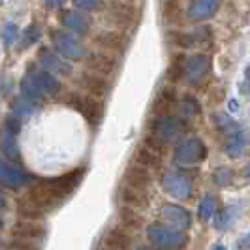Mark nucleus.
Listing matches in <instances>:
<instances>
[{
    "label": "nucleus",
    "instance_id": "nucleus-2",
    "mask_svg": "<svg viewBox=\"0 0 250 250\" xmlns=\"http://www.w3.org/2000/svg\"><path fill=\"white\" fill-rule=\"evenodd\" d=\"M207 158V145L203 143L201 138H187L183 139L179 145L175 147V152H173V160L179 166H196V164H201Z\"/></svg>",
    "mask_w": 250,
    "mask_h": 250
},
{
    "label": "nucleus",
    "instance_id": "nucleus-19",
    "mask_svg": "<svg viewBox=\"0 0 250 250\" xmlns=\"http://www.w3.org/2000/svg\"><path fill=\"white\" fill-rule=\"evenodd\" d=\"M105 247H107V250H126V247H128V237H126L123 231L113 229V231L107 233V237H105Z\"/></svg>",
    "mask_w": 250,
    "mask_h": 250
},
{
    "label": "nucleus",
    "instance_id": "nucleus-25",
    "mask_svg": "<svg viewBox=\"0 0 250 250\" xmlns=\"http://www.w3.org/2000/svg\"><path fill=\"white\" fill-rule=\"evenodd\" d=\"M74 6L83 12H96L104 6V0H74Z\"/></svg>",
    "mask_w": 250,
    "mask_h": 250
},
{
    "label": "nucleus",
    "instance_id": "nucleus-18",
    "mask_svg": "<svg viewBox=\"0 0 250 250\" xmlns=\"http://www.w3.org/2000/svg\"><path fill=\"white\" fill-rule=\"evenodd\" d=\"M216 213V198H214L213 194H207L203 200L200 201V207H198V214H200V218L203 222H207V220H211Z\"/></svg>",
    "mask_w": 250,
    "mask_h": 250
},
{
    "label": "nucleus",
    "instance_id": "nucleus-9",
    "mask_svg": "<svg viewBox=\"0 0 250 250\" xmlns=\"http://www.w3.org/2000/svg\"><path fill=\"white\" fill-rule=\"evenodd\" d=\"M0 183H4L10 188H21L28 183V175L17 166L0 158Z\"/></svg>",
    "mask_w": 250,
    "mask_h": 250
},
{
    "label": "nucleus",
    "instance_id": "nucleus-17",
    "mask_svg": "<svg viewBox=\"0 0 250 250\" xmlns=\"http://www.w3.org/2000/svg\"><path fill=\"white\" fill-rule=\"evenodd\" d=\"M128 185L130 188H138V190H147L150 183V175L143 169V167H132L130 171H128Z\"/></svg>",
    "mask_w": 250,
    "mask_h": 250
},
{
    "label": "nucleus",
    "instance_id": "nucleus-1",
    "mask_svg": "<svg viewBox=\"0 0 250 250\" xmlns=\"http://www.w3.org/2000/svg\"><path fill=\"white\" fill-rule=\"evenodd\" d=\"M147 235L149 239L158 245V247H164V249H183L188 243V235L183 231V229H177L173 226L162 224V222H154L147 228Z\"/></svg>",
    "mask_w": 250,
    "mask_h": 250
},
{
    "label": "nucleus",
    "instance_id": "nucleus-7",
    "mask_svg": "<svg viewBox=\"0 0 250 250\" xmlns=\"http://www.w3.org/2000/svg\"><path fill=\"white\" fill-rule=\"evenodd\" d=\"M160 216H162V220H166L167 226H173V228L183 229V231L192 226V214H190V211H187L181 205H175V203H166L160 209Z\"/></svg>",
    "mask_w": 250,
    "mask_h": 250
},
{
    "label": "nucleus",
    "instance_id": "nucleus-14",
    "mask_svg": "<svg viewBox=\"0 0 250 250\" xmlns=\"http://www.w3.org/2000/svg\"><path fill=\"white\" fill-rule=\"evenodd\" d=\"M32 79L36 81V85L45 94H57L59 90H61V83H59V79L55 77V75L47 72V70H38V72H32Z\"/></svg>",
    "mask_w": 250,
    "mask_h": 250
},
{
    "label": "nucleus",
    "instance_id": "nucleus-34",
    "mask_svg": "<svg viewBox=\"0 0 250 250\" xmlns=\"http://www.w3.org/2000/svg\"><path fill=\"white\" fill-rule=\"evenodd\" d=\"M105 250H107V249H105Z\"/></svg>",
    "mask_w": 250,
    "mask_h": 250
},
{
    "label": "nucleus",
    "instance_id": "nucleus-20",
    "mask_svg": "<svg viewBox=\"0 0 250 250\" xmlns=\"http://www.w3.org/2000/svg\"><path fill=\"white\" fill-rule=\"evenodd\" d=\"M214 123L218 125V128H220L222 132H229V136L235 134V132L239 130L237 123H235L231 117L224 115V113H216V115H214Z\"/></svg>",
    "mask_w": 250,
    "mask_h": 250
},
{
    "label": "nucleus",
    "instance_id": "nucleus-3",
    "mask_svg": "<svg viewBox=\"0 0 250 250\" xmlns=\"http://www.w3.org/2000/svg\"><path fill=\"white\" fill-rule=\"evenodd\" d=\"M185 132V123L177 117L166 115V117H154L152 123V138L158 139L162 145L175 143Z\"/></svg>",
    "mask_w": 250,
    "mask_h": 250
},
{
    "label": "nucleus",
    "instance_id": "nucleus-29",
    "mask_svg": "<svg viewBox=\"0 0 250 250\" xmlns=\"http://www.w3.org/2000/svg\"><path fill=\"white\" fill-rule=\"evenodd\" d=\"M6 203H8V201H6V196L0 192V209H4V207H6Z\"/></svg>",
    "mask_w": 250,
    "mask_h": 250
},
{
    "label": "nucleus",
    "instance_id": "nucleus-31",
    "mask_svg": "<svg viewBox=\"0 0 250 250\" xmlns=\"http://www.w3.org/2000/svg\"><path fill=\"white\" fill-rule=\"evenodd\" d=\"M136 250H156V249H150V247H138Z\"/></svg>",
    "mask_w": 250,
    "mask_h": 250
},
{
    "label": "nucleus",
    "instance_id": "nucleus-24",
    "mask_svg": "<svg viewBox=\"0 0 250 250\" xmlns=\"http://www.w3.org/2000/svg\"><path fill=\"white\" fill-rule=\"evenodd\" d=\"M231 177H233V171L229 169V167H226V166H222V167H216L214 169V183L218 185V187H226L229 181H231Z\"/></svg>",
    "mask_w": 250,
    "mask_h": 250
},
{
    "label": "nucleus",
    "instance_id": "nucleus-15",
    "mask_svg": "<svg viewBox=\"0 0 250 250\" xmlns=\"http://www.w3.org/2000/svg\"><path fill=\"white\" fill-rule=\"evenodd\" d=\"M21 94H23V98L34 102V104H40V102H43V98H45V92L38 87L36 81L32 79L30 74H26V77L21 81Z\"/></svg>",
    "mask_w": 250,
    "mask_h": 250
},
{
    "label": "nucleus",
    "instance_id": "nucleus-5",
    "mask_svg": "<svg viewBox=\"0 0 250 250\" xmlns=\"http://www.w3.org/2000/svg\"><path fill=\"white\" fill-rule=\"evenodd\" d=\"M162 188L166 194H169L175 200H190L194 194V183L192 179L181 175V173H164Z\"/></svg>",
    "mask_w": 250,
    "mask_h": 250
},
{
    "label": "nucleus",
    "instance_id": "nucleus-8",
    "mask_svg": "<svg viewBox=\"0 0 250 250\" xmlns=\"http://www.w3.org/2000/svg\"><path fill=\"white\" fill-rule=\"evenodd\" d=\"M220 8V0H192L188 6V19L194 23H201L211 19Z\"/></svg>",
    "mask_w": 250,
    "mask_h": 250
},
{
    "label": "nucleus",
    "instance_id": "nucleus-12",
    "mask_svg": "<svg viewBox=\"0 0 250 250\" xmlns=\"http://www.w3.org/2000/svg\"><path fill=\"white\" fill-rule=\"evenodd\" d=\"M62 25L70 30H74L75 34H87L90 28V21L81 12H64L62 13Z\"/></svg>",
    "mask_w": 250,
    "mask_h": 250
},
{
    "label": "nucleus",
    "instance_id": "nucleus-28",
    "mask_svg": "<svg viewBox=\"0 0 250 250\" xmlns=\"http://www.w3.org/2000/svg\"><path fill=\"white\" fill-rule=\"evenodd\" d=\"M45 2L49 4L51 8H61V6L66 4V0H45Z\"/></svg>",
    "mask_w": 250,
    "mask_h": 250
},
{
    "label": "nucleus",
    "instance_id": "nucleus-6",
    "mask_svg": "<svg viewBox=\"0 0 250 250\" xmlns=\"http://www.w3.org/2000/svg\"><path fill=\"white\" fill-rule=\"evenodd\" d=\"M53 43L57 51L62 55L64 59H72V61H79L85 57V45L74 36V34H68L62 30H55L53 32Z\"/></svg>",
    "mask_w": 250,
    "mask_h": 250
},
{
    "label": "nucleus",
    "instance_id": "nucleus-22",
    "mask_svg": "<svg viewBox=\"0 0 250 250\" xmlns=\"http://www.w3.org/2000/svg\"><path fill=\"white\" fill-rule=\"evenodd\" d=\"M34 109H36V104L26 100V98H19V100H15V104H13V115H17V117H26V115H30Z\"/></svg>",
    "mask_w": 250,
    "mask_h": 250
},
{
    "label": "nucleus",
    "instance_id": "nucleus-23",
    "mask_svg": "<svg viewBox=\"0 0 250 250\" xmlns=\"http://www.w3.org/2000/svg\"><path fill=\"white\" fill-rule=\"evenodd\" d=\"M185 61H187V55H177L173 64L169 66V79L177 81L183 77V68H185Z\"/></svg>",
    "mask_w": 250,
    "mask_h": 250
},
{
    "label": "nucleus",
    "instance_id": "nucleus-33",
    "mask_svg": "<svg viewBox=\"0 0 250 250\" xmlns=\"http://www.w3.org/2000/svg\"><path fill=\"white\" fill-rule=\"evenodd\" d=\"M2 226H4V222H2V218H0V228H2Z\"/></svg>",
    "mask_w": 250,
    "mask_h": 250
},
{
    "label": "nucleus",
    "instance_id": "nucleus-21",
    "mask_svg": "<svg viewBox=\"0 0 250 250\" xmlns=\"http://www.w3.org/2000/svg\"><path fill=\"white\" fill-rule=\"evenodd\" d=\"M77 109L83 113L87 119H94V117H98V115H100V107H98V104H96V102H92V100H88V98H79Z\"/></svg>",
    "mask_w": 250,
    "mask_h": 250
},
{
    "label": "nucleus",
    "instance_id": "nucleus-13",
    "mask_svg": "<svg viewBox=\"0 0 250 250\" xmlns=\"http://www.w3.org/2000/svg\"><path fill=\"white\" fill-rule=\"evenodd\" d=\"M175 107V90L171 87H166L158 94V98L154 102V117H166V115H171Z\"/></svg>",
    "mask_w": 250,
    "mask_h": 250
},
{
    "label": "nucleus",
    "instance_id": "nucleus-32",
    "mask_svg": "<svg viewBox=\"0 0 250 250\" xmlns=\"http://www.w3.org/2000/svg\"><path fill=\"white\" fill-rule=\"evenodd\" d=\"M245 173H247V177H250V166L247 167V169H245Z\"/></svg>",
    "mask_w": 250,
    "mask_h": 250
},
{
    "label": "nucleus",
    "instance_id": "nucleus-26",
    "mask_svg": "<svg viewBox=\"0 0 250 250\" xmlns=\"http://www.w3.org/2000/svg\"><path fill=\"white\" fill-rule=\"evenodd\" d=\"M40 34H42V32H40V28H38V26L28 28V30L25 32V36H23V43H21V45H23V47H26L28 43H34L38 38H40Z\"/></svg>",
    "mask_w": 250,
    "mask_h": 250
},
{
    "label": "nucleus",
    "instance_id": "nucleus-30",
    "mask_svg": "<svg viewBox=\"0 0 250 250\" xmlns=\"http://www.w3.org/2000/svg\"><path fill=\"white\" fill-rule=\"evenodd\" d=\"M213 250H226V247H224V245H214Z\"/></svg>",
    "mask_w": 250,
    "mask_h": 250
},
{
    "label": "nucleus",
    "instance_id": "nucleus-10",
    "mask_svg": "<svg viewBox=\"0 0 250 250\" xmlns=\"http://www.w3.org/2000/svg\"><path fill=\"white\" fill-rule=\"evenodd\" d=\"M42 64H43V70H47L51 74H59V75H70L72 74V66L66 62V59L61 55H55L49 51H43L42 53Z\"/></svg>",
    "mask_w": 250,
    "mask_h": 250
},
{
    "label": "nucleus",
    "instance_id": "nucleus-4",
    "mask_svg": "<svg viewBox=\"0 0 250 250\" xmlns=\"http://www.w3.org/2000/svg\"><path fill=\"white\" fill-rule=\"evenodd\" d=\"M211 72V59L209 55H190L185 61V68H183V77L187 79L188 85L198 87L201 85V81H205V77Z\"/></svg>",
    "mask_w": 250,
    "mask_h": 250
},
{
    "label": "nucleus",
    "instance_id": "nucleus-16",
    "mask_svg": "<svg viewBox=\"0 0 250 250\" xmlns=\"http://www.w3.org/2000/svg\"><path fill=\"white\" fill-rule=\"evenodd\" d=\"M245 147H247V136H245V132L237 130L235 134L229 136V141L226 145V154L231 156V158H237V156H241V152L245 150Z\"/></svg>",
    "mask_w": 250,
    "mask_h": 250
},
{
    "label": "nucleus",
    "instance_id": "nucleus-27",
    "mask_svg": "<svg viewBox=\"0 0 250 250\" xmlns=\"http://www.w3.org/2000/svg\"><path fill=\"white\" fill-rule=\"evenodd\" d=\"M237 247H239V250H250V231L249 233H245L243 237L239 239Z\"/></svg>",
    "mask_w": 250,
    "mask_h": 250
},
{
    "label": "nucleus",
    "instance_id": "nucleus-11",
    "mask_svg": "<svg viewBox=\"0 0 250 250\" xmlns=\"http://www.w3.org/2000/svg\"><path fill=\"white\" fill-rule=\"evenodd\" d=\"M17 125L13 121H8L0 130V149L6 156H15L17 154V143H15V134H17Z\"/></svg>",
    "mask_w": 250,
    "mask_h": 250
}]
</instances>
